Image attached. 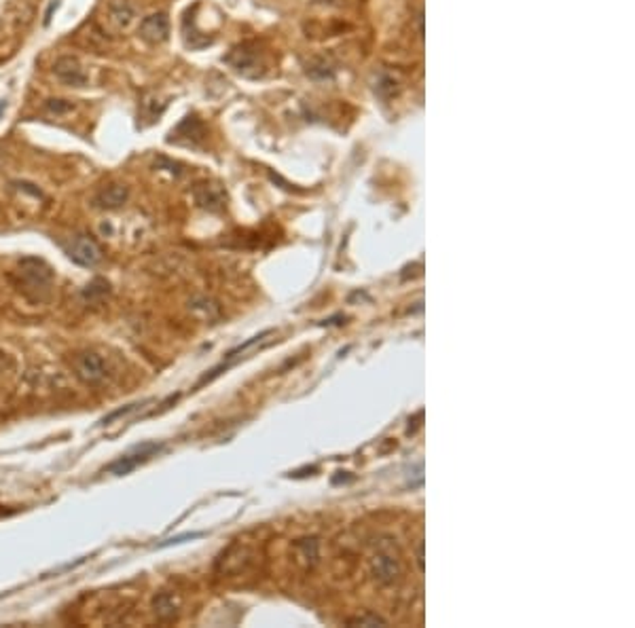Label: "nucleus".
I'll return each mask as SVG.
<instances>
[{
    "label": "nucleus",
    "mask_w": 635,
    "mask_h": 628,
    "mask_svg": "<svg viewBox=\"0 0 635 628\" xmlns=\"http://www.w3.org/2000/svg\"><path fill=\"white\" fill-rule=\"evenodd\" d=\"M225 61L233 66L239 74L248 76V78H256L263 74V61L259 57V51L250 49V45H239L235 47L229 56L225 57Z\"/></svg>",
    "instance_id": "39448f33"
},
{
    "label": "nucleus",
    "mask_w": 635,
    "mask_h": 628,
    "mask_svg": "<svg viewBox=\"0 0 635 628\" xmlns=\"http://www.w3.org/2000/svg\"><path fill=\"white\" fill-rule=\"evenodd\" d=\"M109 13L119 28H129L136 19V6L131 4V0H111Z\"/></svg>",
    "instance_id": "f8f14e48"
},
{
    "label": "nucleus",
    "mask_w": 635,
    "mask_h": 628,
    "mask_svg": "<svg viewBox=\"0 0 635 628\" xmlns=\"http://www.w3.org/2000/svg\"><path fill=\"white\" fill-rule=\"evenodd\" d=\"M54 74L58 76L59 83L68 85V87H74V89H81L89 83V76L85 72V68L81 66V61L76 57L72 56H61L56 59L54 64Z\"/></svg>",
    "instance_id": "423d86ee"
},
{
    "label": "nucleus",
    "mask_w": 635,
    "mask_h": 628,
    "mask_svg": "<svg viewBox=\"0 0 635 628\" xmlns=\"http://www.w3.org/2000/svg\"><path fill=\"white\" fill-rule=\"evenodd\" d=\"M129 199V188L121 182H113L96 195V206L102 210H116Z\"/></svg>",
    "instance_id": "9d476101"
},
{
    "label": "nucleus",
    "mask_w": 635,
    "mask_h": 628,
    "mask_svg": "<svg viewBox=\"0 0 635 628\" xmlns=\"http://www.w3.org/2000/svg\"><path fill=\"white\" fill-rule=\"evenodd\" d=\"M296 548L303 552L301 559H305L307 565H316V561H318V542L316 540H301V542H296Z\"/></svg>",
    "instance_id": "2eb2a0df"
},
{
    "label": "nucleus",
    "mask_w": 635,
    "mask_h": 628,
    "mask_svg": "<svg viewBox=\"0 0 635 628\" xmlns=\"http://www.w3.org/2000/svg\"><path fill=\"white\" fill-rule=\"evenodd\" d=\"M155 102H157V98H155V96H146V98L142 100V113H144V116H149L151 121H153V118H157L159 114L164 113V108H157V104H155Z\"/></svg>",
    "instance_id": "aec40b11"
},
{
    "label": "nucleus",
    "mask_w": 635,
    "mask_h": 628,
    "mask_svg": "<svg viewBox=\"0 0 635 628\" xmlns=\"http://www.w3.org/2000/svg\"><path fill=\"white\" fill-rule=\"evenodd\" d=\"M138 34L149 45H161L164 41H168V34H170L168 15L166 13H153V15L144 17L142 24H140Z\"/></svg>",
    "instance_id": "1a4fd4ad"
},
{
    "label": "nucleus",
    "mask_w": 635,
    "mask_h": 628,
    "mask_svg": "<svg viewBox=\"0 0 635 628\" xmlns=\"http://www.w3.org/2000/svg\"><path fill=\"white\" fill-rule=\"evenodd\" d=\"M4 106H6V104H4V102H0V114H2V111H4Z\"/></svg>",
    "instance_id": "4be33fe9"
},
{
    "label": "nucleus",
    "mask_w": 635,
    "mask_h": 628,
    "mask_svg": "<svg viewBox=\"0 0 635 628\" xmlns=\"http://www.w3.org/2000/svg\"><path fill=\"white\" fill-rule=\"evenodd\" d=\"M146 402H149V400H146ZM146 402H140V404L136 402V404H127V406L119 408V410H115V412L106 415V417H104V419L100 421V425H109V423H113V421H115V419H119V417H125V415H129V412H134V410L142 408V406H144Z\"/></svg>",
    "instance_id": "6ab92c4d"
},
{
    "label": "nucleus",
    "mask_w": 635,
    "mask_h": 628,
    "mask_svg": "<svg viewBox=\"0 0 635 628\" xmlns=\"http://www.w3.org/2000/svg\"><path fill=\"white\" fill-rule=\"evenodd\" d=\"M106 294H109V282L102 280V278H96L91 284H87V288L83 290V296H85L87 300L102 298V296H106Z\"/></svg>",
    "instance_id": "dca6fc26"
},
{
    "label": "nucleus",
    "mask_w": 635,
    "mask_h": 628,
    "mask_svg": "<svg viewBox=\"0 0 635 628\" xmlns=\"http://www.w3.org/2000/svg\"><path fill=\"white\" fill-rule=\"evenodd\" d=\"M195 203L208 212H221L227 206V193L216 182H201L193 188Z\"/></svg>",
    "instance_id": "6e6552de"
},
{
    "label": "nucleus",
    "mask_w": 635,
    "mask_h": 628,
    "mask_svg": "<svg viewBox=\"0 0 635 628\" xmlns=\"http://www.w3.org/2000/svg\"><path fill=\"white\" fill-rule=\"evenodd\" d=\"M19 275L32 290H49V285L54 282L51 267L43 258H34V256L19 260Z\"/></svg>",
    "instance_id": "f03ea898"
},
{
    "label": "nucleus",
    "mask_w": 635,
    "mask_h": 628,
    "mask_svg": "<svg viewBox=\"0 0 635 628\" xmlns=\"http://www.w3.org/2000/svg\"><path fill=\"white\" fill-rule=\"evenodd\" d=\"M182 133H186L184 138L193 144L195 140H201V138H204V125H201L195 116H186V118H184V121H182V123L172 131L174 138H178V136H182ZM174 138H170V140H174Z\"/></svg>",
    "instance_id": "4468645a"
},
{
    "label": "nucleus",
    "mask_w": 635,
    "mask_h": 628,
    "mask_svg": "<svg viewBox=\"0 0 635 628\" xmlns=\"http://www.w3.org/2000/svg\"><path fill=\"white\" fill-rule=\"evenodd\" d=\"M276 333L274 330H265V333H261V335H256V337H252V339H248V341L244 343V345H239V347H235L231 349L227 355H225V360L219 364V366H214L210 373H206L201 379H199V383L195 385V390H199L201 385H206V383H210V381H214L216 377H221L225 370H229L231 366H235L237 362H241L244 358H248V353H252L254 349H261V347H267L271 339L269 337H274Z\"/></svg>",
    "instance_id": "f257e3e1"
},
{
    "label": "nucleus",
    "mask_w": 635,
    "mask_h": 628,
    "mask_svg": "<svg viewBox=\"0 0 635 628\" xmlns=\"http://www.w3.org/2000/svg\"><path fill=\"white\" fill-rule=\"evenodd\" d=\"M164 449L161 442H144L140 447H134L127 455L119 457L116 461H113L111 465H106V472L115 474V476H123V474H129L131 470H136L140 463L149 461L153 455H157L159 451Z\"/></svg>",
    "instance_id": "7ed1b4c3"
},
{
    "label": "nucleus",
    "mask_w": 635,
    "mask_h": 628,
    "mask_svg": "<svg viewBox=\"0 0 635 628\" xmlns=\"http://www.w3.org/2000/svg\"><path fill=\"white\" fill-rule=\"evenodd\" d=\"M74 370H76V377L87 383V385H96L104 379L106 375V366H104V360L94 353V351H85L81 355H76L74 360Z\"/></svg>",
    "instance_id": "0eeeda50"
},
{
    "label": "nucleus",
    "mask_w": 635,
    "mask_h": 628,
    "mask_svg": "<svg viewBox=\"0 0 635 628\" xmlns=\"http://www.w3.org/2000/svg\"><path fill=\"white\" fill-rule=\"evenodd\" d=\"M68 256L81 267H96L102 260V248L89 235H76L70 243Z\"/></svg>",
    "instance_id": "20e7f679"
},
{
    "label": "nucleus",
    "mask_w": 635,
    "mask_h": 628,
    "mask_svg": "<svg viewBox=\"0 0 635 628\" xmlns=\"http://www.w3.org/2000/svg\"><path fill=\"white\" fill-rule=\"evenodd\" d=\"M153 609L161 622H170L178 616V601L170 592H161L153 599Z\"/></svg>",
    "instance_id": "ddd939ff"
},
{
    "label": "nucleus",
    "mask_w": 635,
    "mask_h": 628,
    "mask_svg": "<svg viewBox=\"0 0 635 628\" xmlns=\"http://www.w3.org/2000/svg\"><path fill=\"white\" fill-rule=\"evenodd\" d=\"M74 108V104L70 100H61V98H49L45 100V111L51 114H66Z\"/></svg>",
    "instance_id": "f3484780"
},
{
    "label": "nucleus",
    "mask_w": 635,
    "mask_h": 628,
    "mask_svg": "<svg viewBox=\"0 0 635 628\" xmlns=\"http://www.w3.org/2000/svg\"><path fill=\"white\" fill-rule=\"evenodd\" d=\"M201 535H204V533H197V531H193V533H184V535L170 537V540L157 544V548H168V546H174V544H182V542H186V540H197V537H201Z\"/></svg>",
    "instance_id": "412c9836"
},
{
    "label": "nucleus",
    "mask_w": 635,
    "mask_h": 628,
    "mask_svg": "<svg viewBox=\"0 0 635 628\" xmlns=\"http://www.w3.org/2000/svg\"><path fill=\"white\" fill-rule=\"evenodd\" d=\"M388 622L379 616H358V618H351L347 622V627H386Z\"/></svg>",
    "instance_id": "a211bd4d"
},
{
    "label": "nucleus",
    "mask_w": 635,
    "mask_h": 628,
    "mask_svg": "<svg viewBox=\"0 0 635 628\" xmlns=\"http://www.w3.org/2000/svg\"><path fill=\"white\" fill-rule=\"evenodd\" d=\"M373 573L379 582L384 584H392L399 579L401 575V569H399V563L396 559H392L390 554H377L375 561H373Z\"/></svg>",
    "instance_id": "9b49d317"
}]
</instances>
